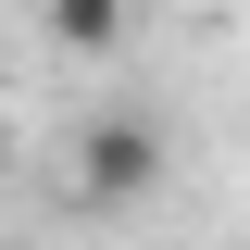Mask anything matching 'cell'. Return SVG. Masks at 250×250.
<instances>
[{
  "instance_id": "cell-1",
  "label": "cell",
  "mask_w": 250,
  "mask_h": 250,
  "mask_svg": "<svg viewBox=\"0 0 250 250\" xmlns=\"http://www.w3.org/2000/svg\"><path fill=\"white\" fill-rule=\"evenodd\" d=\"M75 150H88L75 175H88V200H100V213H113V200H150V175H163V138H150L138 113H113V125H88Z\"/></svg>"
},
{
  "instance_id": "cell-2",
  "label": "cell",
  "mask_w": 250,
  "mask_h": 250,
  "mask_svg": "<svg viewBox=\"0 0 250 250\" xmlns=\"http://www.w3.org/2000/svg\"><path fill=\"white\" fill-rule=\"evenodd\" d=\"M50 38H62V50H125V0H50Z\"/></svg>"
}]
</instances>
